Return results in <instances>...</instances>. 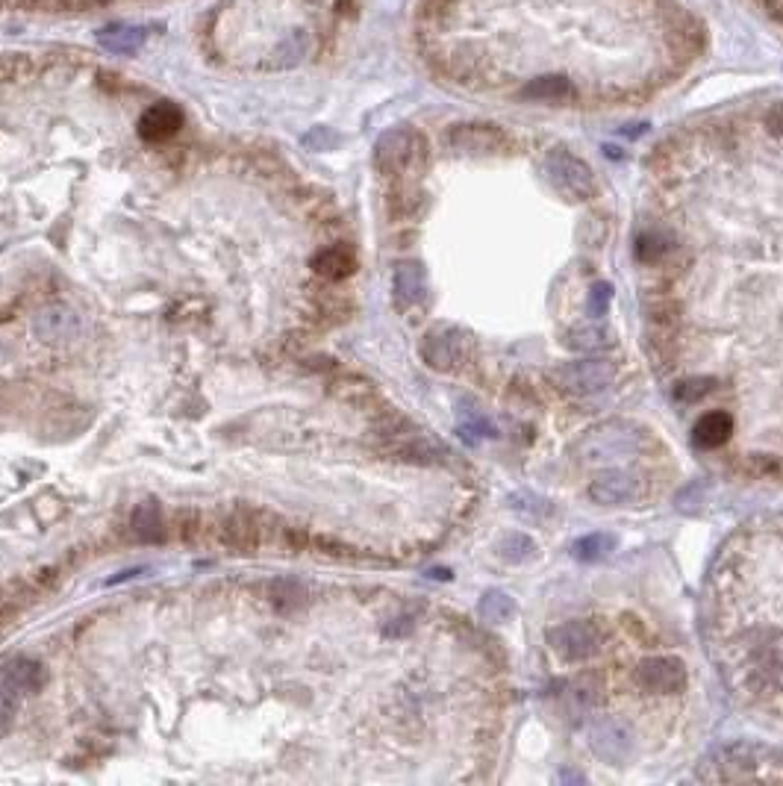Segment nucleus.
Segmentation results:
<instances>
[{"instance_id": "f257e3e1", "label": "nucleus", "mask_w": 783, "mask_h": 786, "mask_svg": "<svg viewBox=\"0 0 783 786\" xmlns=\"http://www.w3.org/2000/svg\"><path fill=\"white\" fill-rule=\"evenodd\" d=\"M374 165L389 177H416L427 165V142L413 127H392L377 139Z\"/></svg>"}, {"instance_id": "f03ea898", "label": "nucleus", "mask_w": 783, "mask_h": 786, "mask_svg": "<svg viewBox=\"0 0 783 786\" xmlns=\"http://www.w3.org/2000/svg\"><path fill=\"white\" fill-rule=\"evenodd\" d=\"M545 174L551 186L566 198V201H589L595 198V177L583 159L566 151V148H551L545 157Z\"/></svg>"}, {"instance_id": "7ed1b4c3", "label": "nucleus", "mask_w": 783, "mask_h": 786, "mask_svg": "<svg viewBox=\"0 0 783 786\" xmlns=\"http://www.w3.org/2000/svg\"><path fill=\"white\" fill-rule=\"evenodd\" d=\"M548 645L563 657V660H586L601 648V630L592 622H563L545 633Z\"/></svg>"}, {"instance_id": "20e7f679", "label": "nucleus", "mask_w": 783, "mask_h": 786, "mask_svg": "<svg viewBox=\"0 0 783 786\" xmlns=\"http://www.w3.org/2000/svg\"><path fill=\"white\" fill-rule=\"evenodd\" d=\"M554 383L575 392V395H592V392H601L613 383L616 371L610 363H601V360H577V363H563V366L554 368Z\"/></svg>"}, {"instance_id": "39448f33", "label": "nucleus", "mask_w": 783, "mask_h": 786, "mask_svg": "<svg viewBox=\"0 0 783 786\" xmlns=\"http://www.w3.org/2000/svg\"><path fill=\"white\" fill-rule=\"evenodd\" d=\"M421 357L424 363L439 371H451L463 363L466 357V339L457 327L451 324H436L427 336H424V345H421Z\"/></svg>"}, {"instance_id": "423d86ee", "label": "nucleus", "mask_w": 783, "mask_h": 786, "mask_svg": "<svg viewBox=\"0 0 783 786\" xmlns=\"http://www.w3.org/2000/svg\"><path fill=\"white\" fill-rule=\"evenodd\" d=\"M636 683L645 692L666 695V692H680L686 686V669L683 663L672 657H651L636 669Z\"/></svg>"}, {"instance_id": "0eeeda50", "label": "nucleus", "mask_w": 783, "mask_h": 786, "mask_svg": "<svg viewBox=\"0 0 783 786\" xmlns=\"http://www.w3.org/2000/svg\"><path fill=\"white\" fill-rule=\"evenodd\" d=\"M448 142L466 154H495L504 148L507 133L495 124H457L448 130Z\"/></svg>"}, {"instance_id": "6e6552de", "label": "nucleus", "mask_w": 783, "mask_h": 786, "mask_svg": "<svg viewBox=\"0 0 783 786\" xmlns=\"http://www.w3.org/2000/svg\"><path fill=\"white\" fill-rule=\"evenodd\" d=\"M180 127H183V112L171 101H159L151 109H145L139 118V136L151 145L168 142L171 136L180 133Z\"/></svg>"}, {"instance_id": "1a4fd4ad", "label": "nucleus", "mask_w": 783, "mask_h": 786, "mask_svg": "<svg viewBox=\"0 0 783 786\" xmlns=\"http://www.w3.org/2000/svg\"><path fill=\"white\" fill-rule=\"evenodd\" d=\"M592 748L607 763H625L627 757H630V734H627V728L622 722L601 719L592 728Z\"/></svg>"}, {"instance_id": "9d476101", "label": "nucleus", "mask_w": 783, "mask_h": 786, "mask_svg": "<svg viewBox=\"0 0 783 786\" xmlns=\"http://www.w3.org/2000/svg\"><path fill=\"white\" fill-rule=\"evenodd\" d=\"M589 495H592V501L607 504V507H613V504H627V501H633V498L639 495V483H636L630 474H622V472L601 474V477L592 480Z\"/></svg>"}, {"instance_id": "9b49d317", "label": "nucleus", "mask_w": 783, "mask_h": 786, "mask_svg": "<svg viewBox=\"0 0 783 786\" xmlns=\"http://www.w3.org/2000/svg\"><path fill=\"white\" fill-rule=\"evenodd\" d=\"M427 298V274L418 262H404L395 271V301L401 310H413Z\"/></svg>"}, {"instance_id": "f8f14e48", "label": "nucleus", "mask_w": 783, "mask_h": 786, "mask_svg": "<svg viewBox=\"0 0 783 786\" xmlns=\"http://www.w3.org/2000/svg\"><path fill=\"white\" fill-rule=\"evenodd\" d=\"M733 427H736V421H733L731 413H725V410L704 413L701 419L695 421V427H692V442H695L698 448H719V445H725V442L731 439Z\"/></svg>"}, {"instance_id": "ddd939ff", "label": "nucleus", "mask_w": 783, "mask_h": 786, "mask_svg": "<svg viewBox=\"0 0 783 786\" xmlns=\"http://www.w3.org/2000/svg\"><path fill=\"white\" fill-rule=\"evenodd\" d=\"M575 95V86L563 74H545L530 80L522 89L524 101H539V104H563Z\"/></svg>"}, {"instance_id": "4468645a", "label": "nucleus", "mask_w": 783, "mask_h": 786, "mask_svg": "<svg viewBox=\"0 0 783 786\" xmlns=\"http://www.w3.org/2000/svg\"><path fill=\"white\" fill-rule=\"evenodd\" d=\"M3 681L9 683L12 689H18L21 695L24 692H39L45 686V669L42 663L30 660V657H15L3 666Z\"/></svg>"}, {"instance_id": "2eb2a0df", "label": "nucleus", "mask_w": 783, "mask_h": 786, "mask_svg": "<svg viewBox=\"0 0 783 786\" xmlns=\"http://www.w3.org/2000/svg\"><path fill=\"white\" fill-rule=\"evenodd\" d=\"M354 265H357L354 251L345 248V245H330V248L318 251L313 260L315 271H318L321 277H327V280H342V277H348V274L354 271Z\"/></svg>"}, {"instance_id": "dca6fc26", "label": "nucleus", "mask_w": 783, "mask_h": 786, "mask_svg": "<svg viewBox=\"0 0 783 786\" xmlns=\"http://www.w3.org/2000/svg\"><path fill=\"white\" fill-rule=\"evenodd\" d=\"M304 53H307V36H304V33H292V36H286L274 51L265 56L262 68H265V71H286V68H295V65L304 59Z\"/></svg>"}, {"instance_id": "f3484780", "label": "nucleus", "mask_w": 783, "mask_h": 786, "mask_svg": "<svg viewBox=\"0 0 783 786\" xmlns=\"http://www.w3.org/2000/svg\"><path fill=\"white\" fill-rule=\"evenodd\" d=\"M101 48L115 53H133L142 42H145V30L139 27H127V24H109L98 33Z\"/></svg>"}, {"instance_id": "a211bd4d", "label": "nucleus", "mask_w": 783, "mask_h": 786, "mask_svg": "<svg viewBox=\"0 0 783 786\" xmlns=\"http://www.w3.org/2000/svg\"><path fill=\"white\" fill-rule=\"evenodd\" d=\"M672 248H675V245H672L669 233H663V230H657V227L639 233V239H636V257L645 262V265L663 262L672 254Z\"/></svg>"}, {"instance_id": "6ab92c4d", "label": "nucleus", "mask_w": 783, "mask_h": 786, "mask_svg": "<svg viewBox=\"0 0 783 786\" xmlns=\"http://www.w3.org/2000/svg\"><path fill=\"white\" fill-rule=\"evenodd\" d=\"M613 548H616V536H610V533H589V536L577 539L575 545H572V554L580 563H595V560H604Z\"/></svg>"}, {"instance_id": "aec40b11", "label": "nucleus", "mask_w": 783, "mask_h": 786, "mask_svg": "<svg viewBox=\"0 0 783 786\" xmlns=\"http://www.w3.org/2000/svg\"><path fill=\"white\" fill-rule=\"evenodd\" d=\"M36 71L39 68L30 53H0V83H18L33 77Z\"/></svg>"}, {"instance_id": "412c9836", "label": "nucleus", "mask_w": 783, "mask_h": 786, "mask_svg": "<svg viewBox=\"0 0 783 786\" xmlns=\"http://www.w3.org/2000/svg\"><path fill=\"white\" fill-rule=\"evenodd\" d=\"M569 345L575 348V351H598V348H607L610 345V333L601 327V324H580V327H575L572 330V336H569Z\"/></svg>"}, {"instance_id": "4be33fe9", "label": "nucleus", "mask_w": 783, "mask_h": 786, "mask_svg": "<svg viewBox=\"0 0 783 786\" xmlns=\"http://www.w3.org/2000/svg\"><path fill=\"white\" fill-rule=\"evenodd\" d=\"M513 613H516L513 598L504 595V592H495V589H492V592H486L483 601H480V616H483L486 622H507Z\"/></svg>"}, {"instance_id": "5701e85b", "label": "nucleus", "mask_w": 783, "mask_h": 786, "mask_svg": "<svg viewBox=\"0 0 783 786\" xmlns=\"http://www.w3.org/2000/svg\"><path fill=\"white\" fill-rule=\"evenodd\" d=\"M133 530H136V536H139L142 542H157V539H162V519H159L154 504H145V507L136 510Z\"/></svg>"}, {"instance_id": "b1692460", "label": "nucleus", "mask_w": 783, "mask_h": 786, "mask_svg": "<svg viewBox=\"0 0 783 786\" xmlns=\"http://www.w3.org/2000/svg\"><path fill=\"white\" fill-rule=\"evenodd\" d=\"M457 3L454 0H421L418 3V18L424 24H445L454 15Z\"/></svg>"}, {"instance_id": "393cba45", "label": "nucleus", "mask_w": 783, "mask_h": 786, "mask_svg": "<svg viewBox=\"0 0 783 786\" xmlns=\"http://www.w3.org/2000/svg\"><path fill=\"white\" fill-rule=\"evenodd\" d=\"M530 554H533V542L524 533H510V536L501 539V557L507 563H522Z\"/></svg>"}, {"instance_id": "a878e982", "label": "nucleus", "mask_w": 783, "mask_h": 786, "mask_svg": "<svg viewBox=\"0 0 783 786\" xmlns=\"http://www.w3.org/2000/svg\"><path fill=\"white\" fill-rule=\"evenodd\" d=\"M18 704H21V692L12 689L6 681H0V731H6L15 722Z\"/></svg>"}, {"instance_id": "bb28decb", "label": "nucleus", "mask_w": 783, "mask_h": 786, "mask_svg": "<svg viewBox=\"0 0 783 786\" xmlns=\"http://www.w3.org/2000/svg\"><path fill=\"white\" fill-rule=\"evenodd\" d=\"M610 298H613V289H610V283H595V286H592V292H589V310H592V315H595V318L607 313V307H610Z\"/></svg>"}, {"instance_id": "cd10ccee", "label": "nucleus", "mask_w": 783, "mask_h": 786, "mask_svg": "<svg viewBox=\"0 0 783 786\" xmlns=\"http://www.w3.org/2000/svg\"><path fill=\"white\" fill-rule=\"evenodd\" d=\"M763 124H766V130H769L772 136H783V104L772 106V109L766 112Z\"/></svg>"}, {"instance_id": "c85d7f7f", "label": "nucleus", "mask_w": 783, "mask_h": 786, "mask_svg": "<svg viewBox=\"0 0 783 786\" xmlns=\"http://www.w3.org/2000/svg\"><path fill=\"white\" fill-rule=\"evenodd\" d=\"M106 3H112V0H74V9H77V12H80V9H101Z\"/></svg>"}, {"instance_id": "c756f323", "label": "nucleus", "mask_w": 783, "mask_h": 786, "mask_svg": "<svg viewBox=\"0 0 783 786\" xmlns=\"http://www.w3.org/2000/svg\"><path fill=\"white\" fill-rule=\"evenodd\" d=\"M3 3H6V0H0V6H3Z\"/></svg>"}]
</instances>
